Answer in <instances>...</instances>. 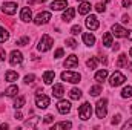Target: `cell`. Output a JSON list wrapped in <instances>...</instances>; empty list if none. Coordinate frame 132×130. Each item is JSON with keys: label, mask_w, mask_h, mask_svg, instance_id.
Instances as JSON below:
<instances>
[{"label": "cell", "mask_w": 132, "mask_h": 130, "mask_svg": "<svg viewBox=\"0 0 132 130\" xmlns=\"http://www.w3.org/2000/svg\"><path fill=\"white\" fill-rule=\"evenodd\" d=\"M5 78H6V81H9V83L17 81V80H19V73H17V72H14V70H8V72H6V75H5Z\"/></svg>", "instance_id": "24"}, {"label": "cell", "mask_w": 132, "mask_h": 130, "mask_svg": "<svg viewBox=\"0 0 132 130\" xmlns=\"http://www.w3.org/2000/svg\"><path fill=\"white\" fill-rule=\"evenodd\" d=\"M54 78H55V72H54V70H46V72L43 73V81H45V84H52Z\"/></svg>", "instance_id": "19"}, {"label": "cell", "mask_w": 132, "mask_h": 130, "mask_svg": "<svg viewBox=\"0 0 132 130\" xmlns=\"http://www.w3.org/2000/svg\"><path fill=\"white\" fill-rule=\"evenodd\" d=\"M118 49H120V44H117V43H115V46H114V51H118Z\"/></svg>", "instance_id": "50"}, {"label": "cell", "mask_w": 132, "mask_h": 130, "mask_svg": "<svg viewBox=\"0 0 132 130\" xmlns=\"http://www.w3.org/2000/svg\"><path fill=\"white\" fill-rule=\"evenodd\" d=\"M98 60L101 61V63H103V64H108V60H106V58H103V57H100Z\"/></svg>", "instance_id": "47"}, {"label": "cell", "mask_w": 132, "mask_h": 130, "mask_svg": "<svg viewBox=\"0 0 132 130\" xmlns=\"http://www.w3.org/2000/svg\"><path fill=\"white\" fill-rule=\"evenodd\" d=\"M78 64V57L77 55H69L68 58H66V61H65V67L66 69H72V67H75V66Z\"/></svg>", "instance_id": "14"}, {"label": "cell", "mask_w": 132, "mask_h": 130, "mask_svg": "<svg viewBox=\"0 0 132 130\" xmlns=\"http://www.w3.org/2000/svg\"><path fill=\"white\" fill-rule=\"evenodd\" d=\"M80 32H81V26H80V25H74V26L71 28V34H72V35H78Z\"/></svg>", "instance_id": "36"}, {"label": "cell", "mask_w": 132, "mask_h": 130, "mask_svg": "<svg viewBox=\"0 0 132 130\" xmlns=\"http://www.w3.org/2000/svg\"><path fill=\"white\" fill-rule=\"evenodd\" d=\"M121 20H123V23H128V22H129V15H128V14H125V15L121 17Z\"/></svg>", "instance_id": "45"}, {"label": "cell", "mask_w": 132, "mask_h": 130, "mask_svg": "<svg viewBox=\"0 0 132 130\" xmlns=\"http://www.w3.org/2000/svg\"><path fill=\"white\" fill-rule=\"evenodd\" d=\"M15 119H23V115H22V112H15Z\"/></svg>", "instance_id": "46"}, {"label": "cell", "mask_w": 132, "mask_h": 130, "mask_svg": "<svg viewBox=\"0 0 132 130\" xmlns=\"http://www.w3.org/2000/svg\"><path fill=\"white\" fill-rule=\"evenodd\" d=\"M88 12H91V3L86 2V0H83V2L80 3V6H78V14L86 15Z\"/></svg>", "instance_id": "16"}, {"label": "cell", "mask_w": 132, "mask_h": 130, "mask_svg": "<svg viewBox=\"0 0 132 130\" xmlns=\"http://www.w3.org/2000/svg\"><path fill=\"white\" fill-rule=\"evenodd\" d=\"M129 55H131V57H132V48H131V51H129Z\"/></svg>", "instance_id": "51"}, {"label": "cell", "mask_w": 132, "mask_h": 130, "mask_svg": "<svg viewBox=\"0 0 132 130\" xmlns=\"http://www.w3.org/2000/svg\"><path fill=\"white\" fill-rule=\"evenodd\" d=\"M121 97L123 98H132V86H126L121 90Z\"/></svg>", "instance_id": "32"}, {"label": "cell", "mask_w": 132, "mask_h": 130, "mask_svg": "<svg viewBox=\"0 0 132 130\" xmlns=\"http://www.w3.org/2000/svg\"><path fill=\"white\" fill-rule=\"evenodd\" d=\"M97 64H98V60H97L95 57H91V58L86 61V66H88L89 69H97Z\"/></svg>", "instance_id": "31"}, {"label": "cell", "mask_w": 132, "mask_h": 130, "mask_svg": "<svg viewBox=\"0 0 132 130\" xmlns=\"http://www.w3.org/2000/svg\"><path fill=\"white\" fill-rule=\"evenodd\" d=\"M83 41H85L86 46H94L95 44V37L91 32H86V34H83Z\"/></svg>", "instance_id": "21"}, {"label": "cell", "mask_w": 132, "mask_h": 130, "mask_svg": "<svg viewBox=\"0 0 132 130\" xmlns=\"http://www.w3.org/2000/svg\"><path fill=\"white\" fill-rule=\"evenodd\" d=\"M63 55H65V51H63L62 48H59V49L55 51V54H54V57H55V58H62Z\"/></svg>", "instance_id": "39"}, {"label": "cell", "mask_w": 132, "mask_h": 130, "mask_svg": "<svg viewBox=\"0 0 132 130\" xmlns=\"http://www.w3.org/2000/svg\"><path fill=\"white\" fill-rule=\"evenodd\" d=\"M52 44H54V40H52L48 34H45V35H42V38H40V41H38L37 49H38L40 52H46V51H49V49L52 48Z\"/></svg>", "instance_id": "1"}, {"label": "cell", "mask_w": 132, "mask_h": 130, "mask_svg": "<svg viewBox=\"0 0 132 130\" xmlns=\"http://www.w3.org/2000/svg\"><path fill=\"white\" fill-rule=\"evenodd\" d=\"M49 20H51V12L43 11V12H38V14H37V17L34 18V23H35L37 26H40V25H46Z\"/></svg>", "instance_id": "7"}, {"label": "cell", "mask_w": 132, "mask_h": 130, "mask_svg": "<svg viewBox=\"0 0 132 130\" xmlns=\"http://www.w3.org/2000/svg\"><path fill=\"white\" fill-rule=\"evenodd\" d=\"M66 46L71 48V49H75V48H77V41H75L74 38H68V40H66Z\"/></svg>", "instance_id": "35"}, {"label": "cell", "mask_w": 132, "mask_h": 130, "mask_svg": "<svg viewBox=\"0 0 132 130\" xmlns=\"http://www.w3.org/2000/svg\"><path fill=\"white\" fill-rule=\"evenodd\" d=\"M126 37H128L129 40H132V31H128V32H126Z\"/></svg>", "instance_id": "49"}, {"label": "cell", "mask_w": 132, "mask_h": 130, "mask_svg": "<svg viewBox=\"0 0 132 130\" xmlns=\"http://www.w3.org/2000/svg\"><path fill=\"white\" fill-rule=\"evenodd\" d=\"M22 61H23V54L20 52V51H12L11 52V55H9V63L12 66H17V64H22Z\"/></svg>", "instance_id": "8"}, {"label": "cell", "mask_w": 132, "mask_h": 130, "mask_svg": "<svg viewBox=\"0 0 132 130\" xmlns=\"http://www.w3.org/2000/svg\"><path fill=\"white\" fill-rule=\"evenodd\" d=\"M91 115H92V107H91V104H89V103H83V104L80 106V109H78V116H80L83 121H86V119L91 118Z\"/></svg>", "instance_id": "6"}, {"label": "cell", "mask_w": 132, "mask_h": 130, "mask_svg": "<svg viewBox=\"0 0 132 130\" xmlns=\"http://www.w3.org/2000/svg\"><path fill=\"white\" fill-rule=\"evenodd\" d=\"M108 2H109V0H103V3H108Z\"/></svg>", "instance_id": "52"}, {"label": "cell", "mask_w": 132, "mask_h": 130, "mask_svg": "<svg viewBox=\"0 0 132 130\" xmlns=\"http://www.w3.org/2000/svg\"><path fill=\"white\" fill-rule=\"evenodd\" d=\"M98 26H100L98 18H97L95 15H89V17L86 18V28H88V29H91V31H97Z\"/></svg>", "instance_id": "10"}, {"label": "cell", "mask_w": 132, "mask_h": 130, "mask_svg": "<svg viewBox=\"0 0 132 130\" xmlns=\"http://www.w3.org/2000/svg\"><path fill=\"white\" fill-rule=\"evenodd\" d=\"M57 110H59L62 115L69 113V110H71V103H69V101H66V99H60V101H59V104H57Z\"/></svg>", "instance_id": "11"}, {"label": "cell", "mask_w": 132, "mask_h": 130, "mask_svg": "<svg viewBox=\"0 0 132 130\" xmlns=\"http://www.w3.org/2000/svg\"><path fill=\"white\" fill-rule=\"evenodd\" d=\"M131 3H132V0H123V6H125V8H129Z\"/></svg>", "instance_id": "44"}, {"label": "cell", "mask_w": 132, "mask_h": 130, "mask_svg": "<svg viewBox=\"0 0 132 130\" xmlns=\"http://www.w3.org/2000/svg\"><path fill=\"white\" fill-rule=\"evenodd\" d=\"M89 94H91L92 97H98L100 94H101V86H100V83L95 84V86H92V87L89 89Z\"/></svg>", "instance_id": "29"}, {"label": "cell", "mask_w": 132, "mask_h": 130, "mask_svg": "<svg viewBox=\"0 0 132 130\" xmlns=\"http://www.w3.org/2000/svg\"><path fill=\"white\" fill-rule=\"evenodd\" d=\"M131 112H132V106H131Z\"/></svg>", "instance_id": "53"}, {"label": "cell", "mask_w": 132, "mask_h": 130, "mask_svg": "<svg viewBox=\"0 0 132 130\" xmlns=\"http://www.w3.org/2000/svg\"><path fill=\"white\" fill-rule=\"evenodd\" d=\"M95 9H97V12H104L106 11V3H97Z\"/></svg>", "instance_id": "38"}, {"label": "cell", "mask_w": 132, "mask_h": 130, "mask_svg": "<svg viewBox=\"0 0 132 130\" xmlns=\"http://www.w3.org/2000/svg\"><path fill=\"white\" fill-rule=\"evenodd\" d=\"M17 3H14V2H6V3H3V6H2V11L5 12V14H8V15H14L15 12H17Z\"/></svg>", "instance_id": "9"}, {"label": "cell", "mask_w": 132, "mask_h": 130, "mask_svg": "<svg viewBox=\"0 0 132 130\" xmlns=\"http://www.w3.org/2000/svg\"><path fill=\"white\" fill-rule=\"evenodd\" d=\"M52 95L55 98H62L65 95V87L63 84H54L52 86Z\"/></svg>", "instance_id": "15"}, {"label": "cell", "mask_w": 132, "mask_h": 130, "mask_svg": "<svg viewBox=\"0 0 132 130\" xmlns=\"http://www.w3.org/2000/svg\"><path fill=\"white\" fill-rule=\"evenodd\" d=\"M94 78H95V81H97V83H103V81L108 78V70H106V69H100L98 72L95 73V77H94Z\"/></svg>", "instance_id": "22"}, {"label": "cell", "mask_w": 132, "mask_h": 130, "mask_svg": "<svg viewBox=\"0 0 132 130\" xmlns=\"http://www.w3.org/2000/svg\"><path fill=\"white\" fill-rule=\"evenodd\" d=\"M38 121H40V118H38V116H34L32 119H29V121H26V126H28V127H35Z\"/></svg>", "instance_id": "34"}, {"label": "cell", "mask_w": 132, "mask_h": 130, "mask_svg": "<svg viewBox=\"0 0 132 130\" xmlns=\"http://www.w3.org/2000/svg\"><path fill=\"white\" fill-rule=\"evenodd\" d=\"M126 64H128V55L126 54H120L118 60H117V67H123Z\"/></svg>", "instance_id": "28"}, {"label": "cell", "mask_w": 132, "mask_h": 130, "mask_svg": "<svg viewBox=\"0 0 132 130\" xmlns=\"http://www.w3.org/2000/svg\"><path fill=\"white\" fill-rule=\"evenodd\" d=\"M95 113H97V116H98L100 119H103L106 116V113H108V99L106 98L98 99V103L95 106Z\"/></svg>", "instance_id": "3"}, {"label": "cell", "mask_w": 132, "mask_h": 130, "mask_svg": "<svg viewBox=\"0 0 132 130\" xmlns=\"http://www.w3.org/2000/svg\"><path fill=\"white\" fill-rule=\"evenodd\" d=\"M34 81H35V75H32V73H29V75L25 77V83L26 84H32Z\"/></svg>", "instance_id": "37"}, {"label": "cell", "mask_w": 132, "mask_h": 130, "mask_svg": "<svg viewBox=\"0 0 132 130\" xmlns=\"http://www.w3.org/2000/svg\"><path fill=\"white\" fill-rule=\"evenodd\" d=\"M60 77H62L63 81L72 83V84H77V83H80V80H81V75H80L78 72H74V70H65Z\"/></svg>", "instance_id": "2"}, {"label": "cell", "mask_w": 132, "mask_h": 130, "mask_svg": "<svg viewBox=\"0 0 132 130\" xmlns=\"http://www.w3.org/2000/svg\"><path fill=\"white\" fill-rule=\"evenodd\" d=\"M120 119H121V115H120V113H117V115H114V119H112V124H114V126H117V124L120 123Z\"/></svg>", "instance_id": "41"}, {"label": "cell", "mask_w": 132, "mask_h": 130, "mask_svg": "<svg viewBox=\"0 0 132 130\" xmlns=\"http://www.w3.org/2000/svg\"><path fill=\"white\" fill-rule=\"evenodd\" d=\"M20 20L22 22H25V23H28V22H31L32 20V12H31V8H22V11H20Z\"/></svg>", "instance_id": "12"}, {"label": "cell", "mask_w": 132, "mask_h": 130, "mask_svg": "<svg viewBox=\"0 0 132 130\" xmlns=\"http://www.w3.org/2000/svg\"><path fill=\"white\" fill-rule=\"evenodd\" d=\"M126 29L123 28V26H120V25H114L112 26V35H115V37H126Z\"/></svg>", "instance_id": "17"}, {"label": "cell", "mask_w": 132, "mask_h": 130, "mask_svg": "<svg viewBox=\"0 0 132 130\" xmlns=\"http://www.w3.org/2000/svg\"><path fill=\"white\" fill-rule=\"evenodd\" d=\"M81 95H83V94H81V90H80V89H77V87H74V89H71V90H69V98H71V99H80Z\"/></svg>", "instance_id": "25"}, {"label": "cell", "mask_w": 132, "mask_h": 130, "mask_svg": "<svg viewBox=\"0 0 132 130\" xmlns=\"http://www.w3.org/2000/svg\"><path fill=\"white\" fill-rule=\"evenodd\" d=\"M35 106L38 109H46L49 106V97H46L42 90H37V95H35Z\"/></svg>", "instance_id": "4"}, {"label": "cell", "mask_w": 132, "mask_h": 130, "mask_svg": "<svg viewBox=\"0 0 132 130\" xmlns=\"http://www.w3.org/2000/svg\"><path fill=\"white\" fill-rule=\"evenodd\" d=\"M8 127H9V126H8V124H6V123H5V124H2V126H0V129H2V130H6V129H8Z\"/></svg>", "instance_id": "48"}, {"label": "cell", "mask_w": 132, "mask_h": 130, "mask_svg": "<svg viewBox=\"0 0 132 130\" xmlns=\"http://www.w3.org/2000/svg\"><path fill=\"white\" fill-rule=\"evenodd\" d=\"M74 15H75V9L74 8H66V11L63 12V15H62V18H63V22H71L72 18H74Z\"/></svg>", "instance_id": "18"}, {"label": "cell", "mask_w": 132, "mask_h": 130, "mask_svg": "<svg viewBox=\"0 0 132 130\" xmlns=\"http://www.w3.org/2000/svg\"><path fill=\"white\" fill-rule=\"evenodd\" d=\"M78 2H83V0H78Z\"/></svg>", "instance_id": "54"}, {"label": "cell", "mask_w": 132, "mask_h": 130, "mask_svg": "<svg viewBox=\"0 0 132 130\" xmlns=\"http://www.w3.org/2000/svg\"><path fill=\"white\" fill-rule=\"evenodd\" d=\"M52 121H54V116H52V115H46V116L43 118V123H46V124H51Z\"/></svg>", "instance_id": "40"}, {"label": "cell", "mask_w": 132, "mask_h": 130, "mask_svg": "<svg viewBox=\"0 0 132 130\" xmlns=\"http://www.w3.org/2000/svg\"><path fill=\"white\" fill-rule=\"evenodd\" d=\"M126 81V77L121 73V72H114L112 75H111V78H109V84L112 86V87H117V86H121L123 83Z\"/></svg>", "instance_id": "5"}, {"label": "cell", "mask_w": 132, "mask_h": 130, "mask_svg": "<svg viewBox=\"0 0 132 130\" xmlns=\"http://www.w3.org/2000/svg\"><path fill=\"white\" fill-rule=\"evenodd\" d=\"M66 6H68V0H54L51 3L52 11H62V9H66Z\"/></svg>", "instance_id": "13"}, {"label": "cell", "mask_w": 132, "mask_h": 130, "mask_svg": "<svg viewBox=\"0 0 132 130\" xmlns=\"http://www.w3.org/2000/svg\"><path fill=\"white\" fill-rule=\"evenodd\" d=\"M25 101H26V99H25L23 95H19V97L14 99V107H15V109H22V107L25 106Z\"/></svg>", "instance_id": "26"}, {"label": "cell", "mask_w": 132, "mask_h": 130, "mask_svg": "<svg viewBox=\"0 0 132 130\" xmlns=\"http://www.w3.org/2000/svg\"><path fill=\"white\" fill-rule=\"evenodd\" d=\"M114 44V37H112V32H104L103 34V46L109 48Z\"/></svg>", "instance_id": "20"}, {"label": "cell", "mask_w": 132, "mask_h": 130, "mask_svg": "<svg viewBox=\"0 0 132 130\" xmlns=\"http://www.w3.org/2000/svg\"><path fill=\"white\" fill-rule=\"evenodd\" d=\"M5 58H6V52L3 48H0V61H5Z\"/></svg>", "instance_id": "42"}, {"label": "cell", "mask_w": 132, "mask_h": 130, "mask_svg": "<svg viewBox=\"0 0 132 130\" xmlns=\"http://www.w3.org/2000/svg\"><path fill=\"white\" fill-rule=\"evenodd\" d=\"M123 129H132V119H129V121L123 126Z\"/></svg>", "instance_id": "43"}, {"label": "cell", "mask_w": 132, "mask_h": 130, "mask_svg": "<svg viewBox=\"0 0 132 130\" xmlns=\"http://www.w3.org/2000/svg\"><path fill=\"white\" fill-rule=\"evenodd\" d=\"M8 38H9V32H8L5 28L0 26V43H5Z\"/></svg>", "instance_id": "30"}, {"label": "cell", "mask_w": 132, "mask_h": 130, "mask_svg": "<svg viewBox=\"0 0 132 130\" xmlns=\"http://www.w3.org/2000/svg\"><path fill=\"white\" fill-rule=\"evenodd\" d=\"M72 127V123L71 121H62V123H57L52 126V130H60V129H71Z\"/></svg>", "instance_id": "23"}, {"label": "cell", "mask_w": 132, "mask_h": 130, "mask_svg": "<svg viewBox=\"0 0 132 130\" xmlns=\"http://www.w3.org/2000/svg\"><path fill=\"white\" fill-rule=\"evenodd\" d=\"M15 44H19V46H26V44H29V37H22L20 40H17Z\"/></svg>", "instance_id": "33"}, {"label": "cell", "mask_w": 132, "mask_h": 130, "mask_svg": "<svg viewBox=\"0 0 132 130\" xmlns=\"http://www.w3.org/2000/svg\"><path fill=\"white\" fill-rule=\"evenodd\" d=\"M19 94V87L17 86H9L6 90H5V95L6 97H15Z\"/></svg>", "instance_id": "27"}]
</instances>
